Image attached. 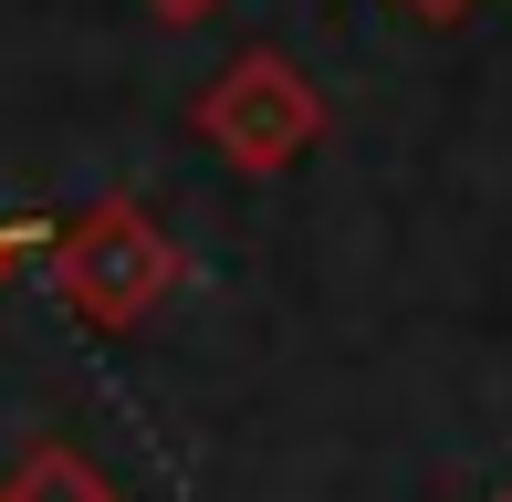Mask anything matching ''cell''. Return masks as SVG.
<instances>
[{
    "label": "cell",
    "mask_w": 512,
    "mask_h": 502,
    "mask_svg": "<svg viewBox=\"0 0 512 502\" xmlns=\"http://www.w3.org/2000/svg\"><path fill=\"white\" fill-rule=\"evenodd\" d=\"M220 0H147V21H168V32H189V21H209Z\"/></svg>",
    "instance_id": "cell-5"
},
{
    "label": "cell",
    "mask_w": 512,
    "mask_h": 502,
    "mask_svg": "<svg viewBox=\"0 0 512 502\" xmlns=\"http://www.w3.org/2000/svg\"><path fill=\"white\" fill-rule=\"evenodd\" d=\"M502 502H512V492H502Z\"/></svg>",
    "instance_id": "cell-7"
},
{
    "label": "cell",
    "mask_w": 512,
    "mask_h": 502,
    "mask_svg": "<svg viewBox=\"0 0 512 502\" xmlns=\"http://www.w3.org/2000/svg\"><path fill=\"white\" fill-rule=\"evenodd\" d=\"M199 136L209 157H230L241 178H272L324 136V95L293 53H230L220 74L199 84Z\"/></svg>",
    "instance_id": "cell-2"
},
{
    "label": "cell",
    "mask_w": 512,
    "mask_h": 502,
    "mask_svg": "<svg viewBox=\"0 0 512 502\" xmlns=\"http://www.w3.org/2000/svg\"><path fill=\"white\" fill-rule=\"evenodd\" d=\"M0 502H126L105 461H84L74 440H32L11 471H0Z\"/></svg>",
    "instance_id": "cell-3"
},
{
    "label": "cell",
    "mask_w": 512,
    "mask_h": 502,
    "mask_svg": "<svg viewBox=\"0 0 512 502\" xmlns=\"http://www.w3.org/2000/svg\"><path fill=\"white\" fill-rule=\"evenodd\" d=\"M408 11H429V21H450V11H460V0H408Z\"/></svg>",
    "instance_id": "cell-6"
},
{
    "label": "cell",
    "mask_w": 512,
    "mask_h": 502,
    "mask_svg": "<svg viewBox=\"0 0 512 502\" xmlns=\"http://www.w3.org/2000/svg\"><path fill=\"white\" fill-rule=\"evenodd\" d=\"M53 293L63 314H84L95 335H136L178 283H189V251L168 241V220H147L136 199H95L84 220H53Z\"/></svg>",
    "instance_id": "cell-1"
},
{
    "label": "cell",
    "mask_w": 512,
    "mask_h": 502,
    "mask_svg": "<svg viewBox=\"0 0 512 502\" xmlns=\"http://www.w3.org/2000/svg\"><path fill=\"white\" fill-rule=\"evenodd\" d=\"M21 251H53V220H0V272H11Z\"/></svg>",
    "instance_id": "cell-4"
}]
</instances>
